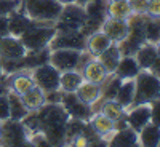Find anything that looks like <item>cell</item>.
<instances>
[{
	"label": "cell",
	"mask_w": 160,
	"mask_h": 147,
	"mask_svg": "<svg viewBox=\"0 0 160 147\" xmlns=\"http://www.w3.org/2000/svg\"><path fill=\"white\" fill-rule=\"evenodd\" d=\"M112 43L114 42L102 31L101 32H93L87 37V50L93 56H98L99 53H102L106 48H109Z\"/></svg>",
	"instance_id": "cell-21"
},
{
	"label": "cell",
	"mask_w": 160,
	"mask_h": 147,
	"mask_svg": "<svg viewBox=\"0 0 160 147\" xmlns=\"http://www.w3.org/2000/svg\"><path fill=\"white\" fill-rule=\"evenodd\" d=\"M56 21H58L55 24L56 34L80 31L82 26L85 24V21H87L85 8L78 3H68V5L62 7V11H61V15Z\"/></svg>",
	"instance_id": "cell-5"
},
{
	"label": "cell",
	"mask_w": 160,
	"mask_h": 147,
	"mask_svg": "<svg viewBox=\"0 0 160 147\" xmlns=\"http://www.w3.org/2000/svg\"><path fill=\"white\" fill-rule=\"evenodd\" d=\"M138 141H139V145H144V147H157L160 144V126L154 125L152 122L144 125L138 135Z\"/></svg>",
	"instance_id": "cell-23"
},
{
	"label": "cell",
	"mask_w": 160,
	"mask_h": 147,
	"mask_svg": "<svg viewBox=\"0 0 160 147\" xmlns=\"http://www.w3.org/2000/svg\"><path fill=\"white\" fill-rule=\"evenodd\" d=\"M58 2L62 5H68V3H75V0H58Z\"/></svg>",
	"instance_id": "cell-43"
},
{
	"label": "cell",
	"mask_w": 160,
	"mask_h": 147,
	"mask_svg": "<svg viewBox=\"0 0 160 147\" xmlns=\"http://www.w3.org/2000/svg\"><path fill=\"white\" fill-rule=\"evenodd\" d=\"M50 50H58V48H72V50H80L85 51L87 50V37L80 32H64V34H55L48 43Z\"/></svg>",
	"instance_id": "cell-12"
},
{
	"label": "cell",
	"mask_w": 160,
	"mask_h": 147,
	"mask_svg": "<svg viewBox=\"0 0 160 147\" xmlns=\"http://www.w3.org/2000/svg\"><path fill=\"white\" fill-rule=\"evenodd\" d=\"M125 118H127L128 126L133 128L136 133H139L144 125H148L151 122V107L148 104L136 105V107H133V110L128 115H125Z\"/></svg>",
	"instance_id": "cell-16"
},
{
	"label": "cell",
	"mask_w": 160,
	"mask_h": 147,
	"mask_svg": "<svg viewBox=\"0 0 160 147\" xmlns=\"http://www.w3.org/2000/svg\"><path fill=\"white\" fill-rule=\"evenodd\" d=\"M120 58H122V53H120V48H118L117 43H112L109 48H106L102 53H99V55H98V61L102 64V67L106 69L108 75H111V74L115 72Z\"/></svg>",
	"instance_id": "cell-17"
},
{
	"label": "cell",
	"mask_w": 160,
	"mask_h": 147,
	"mask_svg": "<svg viewBox=\"0 0 160 147\" xmlns=\"http://www.w3.org/2000/svg\"><path fill=\"white\" fill-rule=\"evenodd\" d=\"M62 3L58 0H22L19 10L37 21H56L62 11Z\"/></svg>",
	"instance_id": "cell-3"
},
{
	"label": "cell",
	"mask_w": 160,
	"mask_h": 147,
	"mask_svg": "<svg viewBox=\"0 0 160 147\" xmlns=\"http://www.w3.org/2000/svg\"><path fill=\"white\" fill-rule=\"evenodd\" d=\"M139 71H141L139 66L133 56H122L114 74L117 77H120L122 80H127V78H135L139 74Z\"/></svg>",
	"instance_id": "cell-22"
},
{
	"label": "cell",
	"mask_w": 160,
	"mask_h": 147,
	"mask_svg": "<svg viewBox=\"0 0 160 147\" xmlns=\"http://www.w3.org/2000/svg\"><path fill=\"white\" fill-rule=\"evenodd\" d=\"M144 35H146V42H151V43L160 42V19L158 18L146 16V19H144Z\"/></svg>",
	"instance_id": "cell-31"
},
{
	"label": "cell",
	"mask_w": 160,
	"mask_h": 147,
	"mask_svg": "<svg viewBox=\"0 0 160 147\" xmlns=\"http://www.w3.org/2000/svg\"><path fill=\"white\" fill-rule=\"evenodd\" d=\"M24 105L28 107V110H37L45 104V91L42 88H38L37 85H34L29 91H26L21 96Z\"/></svg>",
	"instance_id": "cell-24"
},
{
	"label": "cell",
	"mask_w": 160,
	"mask_h": 147,
	"mask_svg": "<svg viewBox=\"0 0 160 147\" xmlns=\"http://www.w3.org/2000/svg\"><path fill=\"white\" fill-rule=\"evenodd\" d=\"M10 118V102H8V93L0 95V122H5Z\"/></svg>",
	"instance_id": "cell-37"
},
{
	"label": "cell",
	"mask_w": 160,
	"mask_h": 147,
	"mask_svg": "<svg viewBox=\"0 0 160 147\" xmlns=\"http://www.w3.org/2000/svg\"><path fill=\"white\" fill-rule=\"evenodd\" d=\"M149 71H151L154 75H157V77L160 78V53L157 55V58H155V61L152 62V66L149 67Z\"/></svg>",
	"instance_id": "cell-42"
},
{
	"label": "cell",
	"mask_w": 160,
	"mask_h": 147,
	"mask_svg": "<svg viewBox=\"0 0 160 147\" xmlns=\"http://www.w3.org/2000/svg\"><path fill=\"white\" fill-rule=\"evenodd\" d=\"M59 75L61 72L56 67H53L50 62H47L34 69L32 78H34V83L47 93L53 90H59Z\"/></svg>",
	"instance_id": "cell-11"
},
{
	"label": "cell",
	"mask_w": 160,
	"mask_h": 147,
	"mask_svg": "<svg viewBox=\"0 0 160 147\" xmlns=\"http://www.w3.org/2000/svg\"><path fill=\"white\" fill-rule=\"evenodd\" d=\"M21 5V0H0V16L8 15L13 10H18Z\"/></svg>",
	"instance_id": "cell-35"
},
{
	"label": "cell",
	"mask_w": 160,
	"mask_h": 147,
	"mask_svg": "<svg viewBox=\"0 0 160 147\" xmlns=\"http://www.w3.org/2000/svg\"><path fill=\"white\" fill-rule=\"evenodd\" d=\"M78 59H80V50L58 48V50H50L48 62L59 72H66V71H75Z\"/></svg>",
	"instance_id": "cell-9"
},
{
	"label": "cell",
	"mask_w": 160,
	"mask_h": 147,
	"mask_svg": "<svg viewBox=\"0 0 160 147\" xmlns=\"http://www.w3.org/2000/svg\"><path fill=\"white\" fill-rule=\"evenodd\" d=\"M136 55V62L139 66V69H144V71H149V67L152 66V62L155 61L157 55H158V50L155 47V43H151V42H146L142 47H139V50L135 53Z\"/></svg>",
	"instance_id": "cell-19"
},
{
	"label": "cell",
	"mask_w": 160,
	"mask_h": 147,
	"mask_svg": "<svg viewBox=\"0 0 160 147\" xmlns=\"http://www.w3.org/2000/svg\"><path fill=\"white\" fill-rule=\"evenodd\" d=\"M0 126V145H31L29 133L18 120H5Z\"/></svg>",
	"instance_id": "cell-7"
},
{
	"label": "cell",
	"mask_w": 160,
	"mask_h": 147,
	"mask_svg": "<svg viewBox=\"0 0 160 147\" xmlns=\"http://www.w3.org/2000/svg\"><path fill=\"white\" fill-rule=\"evenodd\" d=\"M122 82L123 80L120 78V77H114L112 80H109L108 82V85H106V88H104V98L106 99H115V96H117V91H118V88H120V85H122Z\"/></svg>",
	"instance_id": "cell-34"
},
{
	"label": "cell",
	"mask_w": 160,
	"mask_h": 147,
	"mask_svg": "<svg viewBox=\"0 0 160 147\" xmlns=\"http://www.w3.org/2000/svg\"><path fill=\"white\" fill-rule=\"evenodd\" d=\"M75 95L82 99L85 104H95L99 96H101V86L98 83H91V82H82L75 91Z\"/></svg>",
	"instance_id": "cell-25"
},
{
	"label": "cell",
	"mask_w": 160,
	"mask_h": 147,
	"mask_svg": "<svg viewBox=\"0 0 160 147\" xmlns=\"http://www.w3.org/2000/svg\"><path fill=\"white\" fill-rule=\"evenodd\" d=\"M91 126L101 138H108L114 130V120H111L109 117H106L104 114H96L95 117H91Z\"/></svg>",
	"instance_id": "cell-28"
},
{
	"label": "cell",
	"mask_w": 160,
	"mask_h": 147,
	"mask_svg": "<svg viewBox=\"0 0 160 147\" xmlns=\"http://www.w3.org/2000/svg\"><path fill=\"white\" fill-rule=\"evenodd\" d=\"M83 128H85V122H83V120L69 117L68 125H66V142H71L75 136L82 135Z\"/></svg>",
	"instance_id": "cell-33"
},
{
	"label": "cell",
	"mask_w": 160,
	"mask_h": 147,
	"mask_svg": "<svg viewBox=\"0 0 160 147\" xmlns=\"http://www.w3.org/2000/svg\"><path fill=\"white\" fill-rule=\"evenodd\" d=\"M5 35H10L8 34V15L0 16V38Z\"/></svg>",
	"instance_id": "cell-41"
},
{
	"label": "cell",
	"mask_w": 160,
	"mask_h": 147,
	"mask_svg": "<svg viewBox=\"0 0 160 147\" xmlns=\"http://www.w3.org/2000/svg\"><path fill=\"white\" fill-rule=\"evenodd\" d=\"M7 74L3 72V69H2V59H0V78H2V77H5Z\"/></svg>",
	"instance_id": "cell-44"
},
{
	"label": "cell",
	"mask_w": 160,
	"mask_h": 147,
	"mask_svg": "<svg viewBox=\"0 0 160 147\" xmlns=\"http://www.w3.org/2000/svg\"><path fill=\"white\" fill-rule=\"evenodd\" d=\"M83 75L77 71H66L59 75V88L62 91H77V88L82 85Z\"/></svg>",
	"instance_id": "cell-26"
},
{
	"label": "cell",
	"mask_w": 160,
	"mask_h": 147,
	"mask_svg": "<svg viewBox=\"0 0 160 147\" xmlns=\"http://www.w3.org/2000/svg\"><path fill=\"white\" fill-rule=\"evenodd\" d=\"M62 107L68 110L69 117L80 118L83 122H90L93 117V110L90 107V104H85L80 99L75 91H62V99H61Z\"/></svg>",
	"instance_id": "cell-10"
},
{
	"label": "cell",
	"mask_w": 160,
	"mask_h": 147,
	"mask_svg": "<svg viewBox=\"0 0 160 147\" xmlns=\"http://www.w3.org/2000/svg\"><path fill=\"white\" fill-rule=\"evenodd\" d=\"M158 145H160V144H158Z\"/></svg>",
	"instance_id": "cell-48"
},
{
	"label": "cell",
	"mask_w": 160,
	"mask_h": 147,
	"mask_svg": "<svg viewBox=\"0 0 160 147\" xmlns=\"http://www.w3.org/2000/svg\"><path fill=\"white\" fill-rule=\"evenodd\" d=\"M106 77H108V72L102 67V64L98 61V59H90L85 67H83V78L87 82H91V83H104Z\"/></svg>",
	"instance_id": "cell-20"
},
{
	"label": "cell",
	"mask_w": 160,
	"mask_h": 147,
	"mask_svg": "<svg viewBox=\"0 0 160 147\" xmlns=\"http://www.w3.org/2000/svg\"><path fill=\"white\" fill-rule=\"evenodd\" d=\"M149 104H151L149 105V107H151V122L154 125L160 126V98L151 101Z\"/></svg>",
	"instance_id": "cell-36"
},
{
	"label": "cell",
	"mask_w": 160,
	"mask_h": 147,
	"mask_svg": "<svg viewBox=\"0 0 160 147\" xmlns=\"http://www.w3.org/2000/svg\"><path fill=\"white\" fill-rule=\"evenodd\" d=\"M38 131H42L51 145H62L66 142V125L69 114L61 102H45L37 109Z\"/></svg>",
	"instance_id": "cell-1"
},
{
	"label": "cell",
	"mask_w": 160,
	"mask_h": 147,
	"mask_svg": "<svg viewBox=\"0 0 160 147\" xmlns=\"http://www.w3.org/2000/svg\"><path fill=\"white\" fill-rule=\"evenodd\" d=\"M108 145H112V147H136V145H139L138 133L130 126H127L123 130H117V133L111 138Z\"/></svg>",
	"instance_id": "cell-18"
},
{
	"label": "cell",
	"mask_w": 160,
	"mask_h": 147,
	"mask_svg": "<svg viewBox=\"0 0 160 147\" xmlns=\"http://www.w3.org/2000/svg\"><path fill=\"white\" fill-rule=\"evenodd\" d=\"M0 126H2V125H0Z\"/></svg>",
	"instance_id": "cell-46"
},
{
	"label": "cell",
	"mask_w": 160,
	"mask_h": 147,
	"mask_svg": "<svg viewBox=\"0 0 160 147\" xmlns=\"http://www.w3.org/2000/svg\"><path fill=\"white\" fill-rule=\"evenodd\" d=\"M8 102H10V120H21L28 115V107L24 105L21 96H18L16 93L13 91H8Z\"/></svg>",
	"instance_id": "cell-27"
},
{
	"label": "cell",
	"mask_w": 160,
	"mask_h": 147,
	"mask_svg": "<svg viewBox=\"0 0 160 147\" xmlns=\"http://www.w3.org/2000/svg\"><path fill=\"white\" fill-rule=\"evenodd\" d=\"M130 7H131V13H139L144 15L146 8H148V0H128Z\"/></svg>",
	"instance_id": "cell-39"
},
{
	"label": "cell",
	"mask_w": 160,
	"mask_h": 147,
	"mask_svg": "<svg viewBox=\"0 0 160 147\" xmlns=\"http://www.w3.org/2000/svg\"><path fill=\"white\" fill-rule=\"evenodd\" d=\"M102 32L108 35L114 43H120L122 40L128 35V21L127 19H117V18H109L106 19L101 26Z\"/></svg>",
	"instance_id": "cell-14"
},
{
	"label": "cell",
	"mask_w": 160,
	"mask_h": 147,
	"mask_svg": "<svg viewBox=\"0 0 160 147\" xmlns=\"http://www.w3.org/2000/svg\"><path fill=\"white\" fill-rule=\"evenodd\" d=\"M21 2H22V0H21Z\"/></svg>",
	"instance_id": "cell-47"
},
{
	"label": "cell",
	"mask_w": 160,
	"mask_h": 147,
	"mask_svg": "<svg viewBox=\"0 0 160 147\" xmlns=\"http://www.w3.org/2000/svg\"><path fill=\"white\" fill-rule=\"evenodd\" d=\"M101 114H104L106 117H109L111 120H114V122H115V120H118L120 117L123 115V107L115 99H106L102 102Z\"/></svg>",
	"instance_id": "cell-32"
},
{
	"label": "cell",
	"mask_w": 160,
	"mask_h": 147,
	"mask_svg": "<svg viewBox=\"0 0 160 147\" xmlns=\"http://www.w3.org/2000/svg\"><path fill=\"white\" fill-rule=\"evenodd\" d=\"M53 24H55V21H37L16 10L8 13V34L15 37H21L26 31L35 27V26H53Z\"/></svg>",
	"instance_id": "cell-8"
},
{
	"label": "cell",
	"mask_w": 160,
	"mask_h": 147,
	"mask_svg": "<svg viewBox=\"0 0 160 147\" xmlns=\"http://www.w3.org/2000/svg\"><path fill=\"white\" fill-rule=\"evenodd\" d=\"M87 2H88V0H75V3H78V5H82V7H83V5H85Z\"/></svg>",
	"instance_id": "cell-45"
},
{
	"label": "cell",
	"mask_w": 160,
	"mask_h": 147,
	"mask_svg": "<svg viewBox=\"0 0 160 147\" xmlns=\"http://www.w3.org/2000/svg\"><path fill=\"white\" fill-rule=\"evenodd\" d=\"M133 98H135V80L127 78V82H122L118 91H117V96L115 101L122 105V107H128L133 102Z\"/></svg>",
	"instance_id": "cell-29"
},
{
	"label": "cell",
	"mask_w": 160,
	"mask_h": 147,
	"mask_svg": "<svg viewBox=\"0 0 160 147\" xmlns=\"http://www.w3.org/2000/svg\"><path fill=\"white\" fill-rule=\"evenodd\" d=\"M62 99V93L59 90H53L45 93V102H61Z\"/></svg>",
	"instance_id": "cell-40"
},
{
	"label": "cell",
	"mask_w": 160,
	"mask_h": 147,
	"mask_svg": "<svg viewBox=\"0 0 160 147\" xmlns=\"http://www.w3.org/2000/svg\"><path fill=\"white\" fill-rule=\"evenodd\" d=\"M144 19L146 16L135 13V15L128 16V35L122 40L118 45L122 56H133L135 53L146 43V35H144Z\"/></svg>",
	"instance_id": "cell-4"
},
{
	"label": "cell",
	"mask_w": 160,
	"mask_h": 147,
	"mask_svg": "<svg viewBox=\"0 0 160 147\" xmlns=\"http://www.w3.org/2000/svg\"><path fill=\"white\" fill-rule=\"evenodd\" d=\"M109 18H117V19H128L131 15V7L128 0H111V3L108 5Z\"/></svg>",
	"instance_id": "cell-30"
},
{
	"label": "cell",
	"mask_w": 160,
	"mask_h": 147,
	"mask_svg": "<svg viewBox=\"0 0 160 147\" xmlns=\"http://www.w3.org/2000/svg\"><path fill=\"white\" fill-rule=\"evenodd\" d=\"M7 78H8V80H7L8 90L13 91V93H16L18 96H22L26 91H29V90L35 85V83H34V78H32L31 75H28V74L21 72V71L7 75Z\"/></svg>",
	"instance_id": "cell-15"
},
{
	"label": "cell",
	"mask_w": 160,
	"mask_h": 147,
	"mask_svg": "<svg viewBox=\"0 0 160 147\" xmlns=\"http://www.w3.org/2000/svg\"><path fill=\"white\" fill-rule=\"evenodd\" d=\"M28 50L21 38L15 35H5L0 38V59H21Z\"/></svg>",
	"instance_id": "cell-13"
},
{
	"label": "cell",
	"mask_w": 160,
	"mask_h": 147,
	"mask_svg": "<svg viewBox=\"0 0 160 147\" xmlns=\"http://www.w3.org/2000/svg\"><path fill=\"white\" fill-rule=\"evenodd\" d=\"M56 29L53 26H35V27L26 31L19 38L28 51H38L48 47L50 40L55 37Z\"/></svg>",
	"instance_id": "cell-6"
},
{
	"label": "cell",
	"mask_w": 160,
	"mask_h": 147,
	"mask_svg": "<svg viewBox=\"0 0 160 147\" xmlns=\"http://www.w3.org/2000/svg\"><path fill=\"white\" fill-rule=\"evenodd\" d=\"M135 98L131 107L141 104H149L151 101L160 98V78L152 72H141L135 77Z\"/></svg>",
	"instance_id": "cell-2"
},
{
	"label": "cell",
	"mask_w": 160,
	"mask_h": 147,
	"mask_svg": "<svg viewBox=\"0 0 160 147\" xmlns=\"http://www.w3.org/2000/svg\"><path fill=\"white\" fill-rule=\"evenodd\" d=\"M146 13L151 18H160V0H148Z\"/></svg>",
	"instance_id": "cell-38"
}]
</instances>
